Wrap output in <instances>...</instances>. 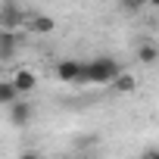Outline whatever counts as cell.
Masks as SVG:
<instances>
[{
	"instance_id": "cell-8",
	"label": "cell",
	"mask_w": 159,
	"mask_h": 159,
	"mask_svg": "<svg viewBox=\"0 0 159 159\" xmlns=\"http://www.w3.org/2000/svg\"><path fill=\"white\" fill-rule=\"evenodd\" d=\"M156 59H159V44H156V41H140V44H137V62L153 66Z\"/></svg>"
},
{
	"instance_id": "cell-10",
	"label": "cell",
	"mask_w": 159,
	"mask_h": 159,
	"mask_svg": "<svg viewBox=\"0 0 159 159\" xmlns=\"http://www.w3.org/2000/svg\"><path fill=\"white\" fill-rule=\"evenodd\" d=\"M112 91H116V94H134V91H137V78H134L131 72H122V75L116 78Z\"/></svg>"
},
{
	"instance_id": "cell-1",
	"label": "cell",
	"mask_w": 159,
	"mask_h": 159,
	"mask_svg": "<svg viewBox=\"0 0 159 159\" xmlns=\"http://www.w3.org/2000/svg\"><path fill=\"white\" fill-rule=\"evenodd\" d=\"M119 75H122V66L116 56H97L88 62V81L91 84H116Z\"/></svg>"
},
{
	"instance_id": "cell-7",
	"label": "cell",
	"mask_w": 159,
	"mask_h": 159,
	"mask_svg": "<svg viewBox=\"0 0 159 159\" xmlns=\"http://www.w3.org/2000/svg\"><path fill=\"white\" fill-rule=\"evenodd\" d=\"M19 100H22V94L13 84V78H3V81H0V103H3V106H16Z\"/></svg>"
},
{
	"instance_id": "cell-5",
	"label": "cell",
	"mask_w": 159,
	"mask_h": 159,
	"mask_svg": "<svg viewBox=\"0 0 159 159\" xmlns=\"http://www.w3.org/2000/svg\"><path fill=\"white\" fill-rule=\"evenodd\" d=\"M10 78H13V84L19 88V94H22V97H28V94L38 88V75H34L31 69H19V72H16V75H10Z\"/></svg>"
},
{
	"instance_id": "cell-2",
	"label": "cell",
	"mask_w": 159,
	"mask_h": 159,
	"mask_svg": "<svg viewBox=\"0 0 159 159\" xmlns=\"http://www.w3.org/2000/svg\"><path fill=\"white\" fill-rule=\"evenodd\" d=\"M53 75L66 84H84L88 81V62L81 59H59L53 66Z\"/></svg>"
},
{
	"instance_id": "cell-13",
	"label": "cell",
	"mask_w": 159,
	"mask_h": 159,
	"mask_svg": "<svg viewBox=\"0 0 159 159\" xmlns=\"http://www.w3.org/2000/svg\"><path fill=\"white\" fill-rule=\"evenodd\" d=\"M122 10H128V13H137V10H140V3H122Z\"/></svg>"
},
{
	"instance_id": "cell-12",
	"label": "cell",
	"mask_w": 159,
	"mask_h": 159,
	"mask_svg": "<svg viewBox=\"0 0 159 159\" xmlns=\"http://www.w3.org/2000/svg\"><path fill=\"white\" fill-rule=\"evenodd\" d=\"M19 159H41V153H34V150H25Z\"/></svg>"
},
{
	"instance_id": "cell-11",
	"label": "cell",
	"mask_w": 159,
	"mask_h": 159,
	"mask_svg": "<svg viewBox=\"0 0 159 159\" xmlns=\"http://www.w3.org/2000/svg\"><path fill=\"white\" fill-rule=\"evenodd\" d=\"M140 159H159V147H150V150H143V156Z\"/></svg>"
},
{
	"instance_id": "cell-9",
	"label": "cell",
	"mask_w": 159,
	"mask_h": 159,
	"mask_svg": "<svg viewBox=\"0 0 159 159\" xmlns=\"http://www.w3.org/2000/svg\"><path fill=\"white\" fill-rule=\"evenodd\" d=\"M16 44H19V41H16L13 31H3V28H0V59H3V62L16 53Z\"/></svg>"
},
{
	"instance_id": "cell-3",
	"label": "cell",
	"mask_w": 159,
	"mask_h": 159,
	"mask_svg": "<svg viewBox=\"0 0 159 159\" xmlns=\"http://www.w3.org/2000/svg\"><path fill=\"white\" fill-rule=\"evenodd\" d=\"M28 16L31 13H25L22 7H16V3H0V25H3V31H16V25H28Z\"/></svg>"
},
{
	"instance_id": "cell-4",
	"label": "cell",
	"mask_w": 159,
	"mask_h": 159,
	"mask_svg": "<svg viewBox=\"0 0 159 159\" xmlns=\"http://www.w3.org/2000/svg\"><path fill=\"white\" fill-rule=\"evenodd\" d=\"M31 116H34V106H31L25 97H22L16 106H10V122H13L16 128H25V125L31 122Z\"/></svg>"
},
{
	"instance_id": "cell-6",
	"label": "cell",
	"mask_w": 159,
	"mask_h": 159,
	"mask_svg": "<svg viewBox=\"0 0 159 159\" xmlns=\"http://www.w3.org/2000/svg\"><path fill=\"white\" fill-rule=\"evenodd\" d=\"M28 31H34V34H50L53 28H56V22L50 19V16H41V13H31L28 16V25H25Z\"/></svg>"
}]
</instances>
